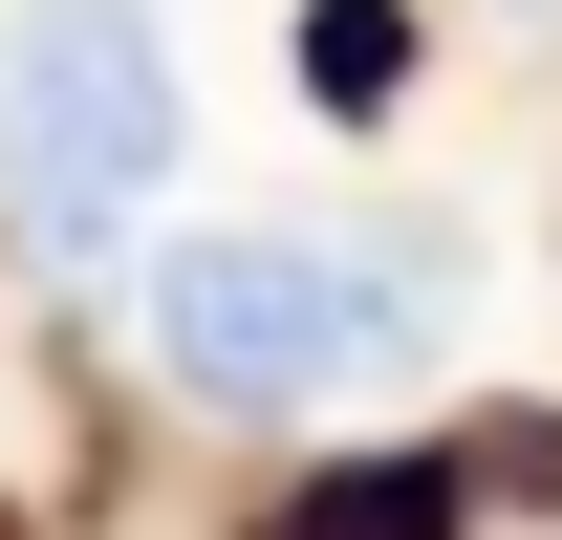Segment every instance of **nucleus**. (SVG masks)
<instances>
[{
    "label": "nucleus",
    "mask_w": 562,
    "mask_h": 540,
    "mask_svg": "<svg viewBox=\"0 0 562 540\" xmlns=\"http://www.w3.org/2000/svg\"><path fill=\"white\" fill-rule=\"evenodd\" d=\"M173 173V44L151 0H22L0 22V195L44 260H109Z\"/></svg>",
    "instance_id": "obj_1"
},
{
    "label": "nucleus",
    "mask_w": 562,
    "mask_h": 540,
    "mask_svg": "<svg viewBox=\"0 0 562 540\" xmlns=\"http://www.w3.org/2000/svg\"><path fill=\"white\" fill-rule=\"evenodd\" d=\"M347 325H368V281L281 260V238H195V260L151 281V346H173V390H216V410H303V390H347Z\"/></svg>",
    "instance_id": "obj_2"
},
{
    "label": "nucleus",
    "mask_w": 562,
    "mask_h": 540,
    "mask_svg": "<svg viewBox=\"0 0 562 540\" xmlns=\"http://www.w3.org/2000/svg\"><path fill=\"white\" fill-rule=\"evenodd\" d=\"M260 540H454V475H432V454H368V475H325V497H281Z\"/></svg>",
    "instance_id": "obj_3"
},
{
    "label": "nucleus",
    "mask_w": 562,
    "mask_h": 540,
    "mask_svg": "<svg viewBox=\"0 0 562 540\" xmlns=\"http://www.w3.org/2000/svg\"><path fill=\"white\" fill-rule=\"evenodd\" d=\"M390 87H412V0H303V109H390Z\"/></svg>",
    "instance_id": "obj_4"
}]
</instances>
